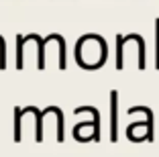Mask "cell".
I'll use <instances>...</instances> for the list:
<instances>
[{
	"label": "cell",
	"mask_w": 159,
	"mask_h": 157,
	"mask_svg": "<svg viewBox=\"0 0 159 157\" xmlns=\"http://www.w3.org/2000/svg\"><path fill=\"white\" fill-rule=\"evenodd\" d=\"M116 125H118V94L116 90H112L110 92V139L112 141L118 139Z\"/></svg>",
	"instance_id": "1"
},
{
	"label": "cell",
	"mask_w": 159,
	"mask_h": 157,
	"mask_svg": "<svg viewBox=\"0 0 159 157\" xmlns=\"http://www.w3.org/2000/svg\"><path fill=\"white\" fill-rule=\"evenodd\" d=\"M23 47H25V37L19 35L16 37V67L23 69Z\"/></svg>",
	"instance_id": "5"
},
{
	"label": "cell",
	"mask_w": 159,
	"mask_h": 157,
	"mask_svg": "<svg viewBox=\"0 0 159 157\" xmlns=\"http://www.w3.org/2000/svg\"><path fill=\"white\" fill-rule=\"evenodd\" d=\"M20 118L23 108H14V141H20Z\"/></svg>",
	"instance_id": "4"
},
{
	"label": "cell",
	"mask_w": 159,
	"mask_h": 157,
	"mask_svg": "<svg viewBox=\"0 0 159 157\" xmlns=\"http://www.w3.org/2000/svg\"><path fill=\"white\" fill-rule=\"evenodd\" d=\"M155 45H157V55H155V67L159 69V19L155 21Z\"/></svg>",
	"instance_id": "6"
},
{
	"label": "cell",
	"mask_w": 159,
	"mask_h": 157,
	"mask_svg": "<svg viewBox=\"0 0 159 157\" xmlns=\"http://www.w3.org/2000/svg\"><path fill=\"white\" fill-rule=\"evenodd\" d=\"M129 41V37H122V35H116V69H122L125 61H122V47Z\"/></svg>",
	"instance_id": "3"
},
{
	"label": "cell",
	"mask_w": 159,
	"mask_h": 157,
	"mask_svg": "<svg viewBox=\"0 0 159 157\" xmlns=\"http://www.w3.org/2000/svg\"><path fill=\"white\" fill-rule=\"evenodd\" d=\"M135 112H143V114L147 116V137L145 139H153V110L147 106H133L129 108V114H135Z\"/></svg>",
	"instance_id": "2"
}]
</instances>
